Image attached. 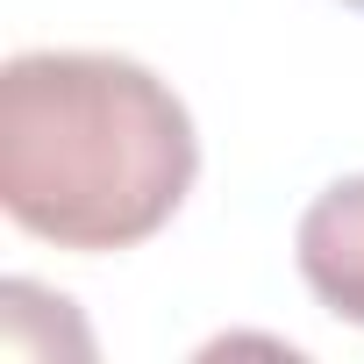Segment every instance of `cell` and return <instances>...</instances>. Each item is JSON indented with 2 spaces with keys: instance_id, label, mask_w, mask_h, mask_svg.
Here are the masks:
<instances>
[{
  "instance_id": "cell-1",
  "label": "cell",
  "mask_w": 364,
  "mask_h": 364,
  "mask_svg": "<svg viewBox=\"0 0 364 364\" xmlns=\"http://www.w3.org/2000/svg\"><path fill=\"white\" fill-rule=\"evenodd\" d=\"M193 114L150 65L22 50L0 72V208L58 250H129L193 193Z\"/></svg>"
},
{
  "instance_id": "cell-3",
  "label": "cell",
  "mask_w": 364,
  "mask_h": 364,
  "mask_svg": "<svg viewBox=\"0 0 364 364\" xmlns=\"http://www.w3.org/2000/svg\"><path fill=\"white\" fill-rule=\"evenodd\" d=\"M343 8H364V0H343Z\"/></svg>"
},
{
  "instance_id": "cell-2",
  "label": "cell",
  "mask_w": 364,
  "mask_h": 364,
  "mask_svg": "<svg viewBox=\"0 0 364 364\" xmlns=\"http://www.w3.org/2000/svg\"><path fill=\"white\" fill-rule=\"evenodd\" d=\"M293 250H300V279L314 286V300L364 328V171L314 193Z\"/></svg>"
}]
</instances>
